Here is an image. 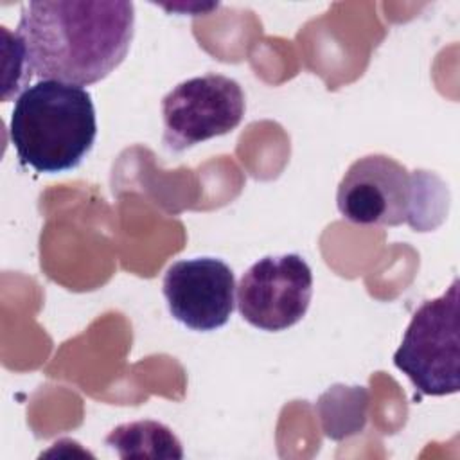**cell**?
Wrapping results in <instances>:
<instances>
[{
    "mask_svg": "<svg viewBox=\"0 0 460 460\" xmlns=\"http://www.w3.org/2000/svg\"><path fill=\"white\" fill-rule=\"evenodd\" d=\"M135 32L128 0H41L22 7L14 31L40 79L93 84L126 58Z\"/></svg>",
    "mask_w": 460,
    "mask_h": 460,
    "instance_id": "cell-1",
    "label": "cell"
},
{
    "mask_svg": "<svg viewBox=\"0 0 460 460\" xmlns=\"http://www.w3.org/2000/svg\"><path fill=\"white\" fill-rule=\"evenodd\" d=\"M9 137L20 162L38 172L75 169L95 144L93 99L79 84L41 79L14 101Z\"/></svg>",
    "mask_w": 460,
    "mask_h": 460,
    "instance_id": "cell-2",
    "label": "cell"
},
{
    "mask_svg": "<svg viewBox=\"0 0 460 460\" xmlns=\"http://www.w3.org/2000/svg\"><path fill=\"white\" fill-rule=\"evenodd\" d=\"M336 205L354 225L399 226L428 232L447 212L446 185L428 171L410 172L386 155L358 158L343 174Z\"/></svg>",
    "mask_w": 460,
    "mask_h": 460,
    "instance_id": "cell-3",
    "label": "cell"
},
{
    "mask_svg": "<svg viewBox=\"0 0 460 460\" xmlns=\"http://www.w3.org/2000/svg\"><path fill=\"white\" fill-rule=\"evenodd\" d=\"M458 279L437 298L426 300L411 316L394 365L424 395L460 390V311Z\"/></svg>",
    "mask_w": 460,
    "mask_h": 460,
    "instance_id": "cell-4",
    "label": "cell"
},
{
    "mask_svg": "<svg viewBox=\"0 0 460 460\" xmlns=\"http://www.w3.org/2000/svg\"><path fill=\"white\" fill-rule=\"evenodd\" d=\"M246 102L241 84L223 74H205L176 84L162 99L164 144L180 153L235 129Z\"/></svg>",
    "mask_w": 460,
    "mask_h": 460,
    "instance_id": "cell-5",
    "label": "cell"
},
{
    "mask_svg": "<svg viewBox=\"0 0 460 460\" xmlns=\"http://www.w3.org/2000/svg\"><path fill=\"white\" fill-rule=\"evenodd\" d=\"M237 309L261 331H286L298 323L311 304L313 273L298 253L262 257L241 277Z\"/></svg>",
    "mask_w": 460,
    "mask_h": 460,
    "instance_id": "cell-6",
    "label": "cell"
},
{
    "mask_svg": "<svg viewBox=\"0 0 460 460\" xmlns=\"http://www.w3.org/2000/svg\"><path fill=\"white\" fill-rule=\"evenodd\" d=\"M162 291L174 320L208 332L223 327L234 311L235 277L221 259H183L167 268Z\"/></svg>",
    "mask_w": 460,
    "mask_h": 460,
    "instance_id": "cell-7",
    "label": "cell"
},
{
    "mask_svg": "<svg viewBox=\"0 0 460 460\" xmlns=\"http://www.w3.org/2000/svg\"><path fill=\"white\" fill-rule=\"evenodd\" d=\"M368 390L365 386L334 385L316 402L323 435L343 440L363 431L368 419Z\"/></svg>",
    "mask_w": 460,
    "mask_h": 460,
    "instance_id": "cell-8",
    "label": "cell"
},
{
    "mask_svg": "<svg viewBox=\"0 0 460 460\" xmlns=\"http://www.w3.org/2000/svg\"><path fill=\"white\" fill-rule=\"evenodd\" d=\"M104 442L115 449L120 458H183L178 437L171 428L156 420L120 424L110 431Z\"/></svg>",
    "mask_w": 460,
    "mask_h": 460,
    "instance_id": "cell-9",
    "label": "cell"
},
{
    "mask_svg": "<svg viewBox=\"0 0 460 460\" xmlns=\"http://www.w3.org/2000/svg\"><path fill=\"white\" fill-rule=\"evenodd\" d=\"M0 29H2V36H4L5 63H9V66H5L4 90H2V99L7 101L11 95H16L18 92H22L34 74L31 72V68L27 65L25 52H23V47H22V41L18 40V36L11 34L5 27H0Z\"/></svg>",
    "mask_w": 460,
    "mask_h": 460,
    "instance_id": "cell-10",
    "label": "cell"
}]
</instances>
